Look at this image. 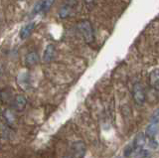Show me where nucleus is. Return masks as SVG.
Masks as SVG:
<instances>
[{"mask_svg":"<svg viewBox=\"0 0 159 158\" xmlns=\"http://www.w3.org/2000/svg\"><path fill=\"white\" fill-rule=\"evenodd\" d=\"M79 32L81 33L83 39L87 44H93L94 42V33L92 23L89 20H82L78 23Z\"/></svg>","mask_w":159,"mask_h":158,"instance_id":"1","label":"nucleus"},{"mask_svg":"<svg viewBox=\"0 0 159 158\" xmlns=\"http://www.w3.org/2000/svg\"><path fill=\"white\" fill-rule=\"evenodd\" d=\"M132 97L134 102L136 103L137 106H142L146 100V95H145V91H144V88L140 83H135L133 85L132 88Z\"/></svg>","mask_w":159,"mask_h":158,"instance_id":"2","label":"nucleus"},{"mask_svg":"<svg viewBox=\"0 0 159 158\" xmlns=\"http://www.w3.org/2000/svg\"><path fill=\"white\" fill-rule=\"evenodd\" d=\"M73 154L76 158H84L86 154V144L83 141H77L73 144Z\"/></svg>","mask_w":159,"mask_h":158,"instance_id":"3","label":"nucleus"},{"mask_svg":"<svg viewBox=\"0 0 159 158\" xmlns=\"http://www.w3.org/2000/svg\"><path fill=\"white\" fill-rule=\"evenodd\" d=\"M26 105H27V98L22 95L16 96L12 101V106L17 111H24V108L26 107Z\"/></svg>","mask_w":159,"mask_h":158,"instance_id":"4","label":"nucleus"},{"mask_svg":"<svg viewBox=\"0 0 159 158\" xmlns=\"http://www.w3.org/2000/svg\"><path fill=\"white\" fill-rule=\"evenodd\" d=\"M148 82L154 91L159 92V69H154L150 72L148 77Z\"/></svg>","mask_w":159,"mask_h":158,"instance_id":"5","label":"nucleus"},{"mask_svg":"<svg viewBox=\"0 0 159 158\" xmlns=\"http://www.w3.org/2000/svg\"><path fill=\"white\" fill-rule=\"evenodd\" d=\"M55 56H56V47L52 44H50L46 47L44 51V55H43V60L45 62H51L54 60Z\"/></svg>","mask_w":159,"mask_h":158,"instance_id":"6","label":"nucleus"},{"mask_svg":"<svg viewBox=\"0 0 159 158\" xmlns=\"http://www.w3.org/2000/svg\"><path fill=\"white\" fill-rule=\"evenodd\" d=\"M35 27H36V23H35V22H30V23L27 24V25H25L21 29V31H20V38H21V39L28 38L32 34Z\"/></svg>","mask_w":159,"mask_h":158,"instance_id":"7","label":"nucleus"},{"mask_svg":"<svg viewBox=\"0 0 159 158\" xmlns=\"http://www.w3.org/2000/svg\"><path fill=\"white\" fill-rule=\"evenodd\" d=\"M39 63V55L36 52H30L25 57V64L28 67H33Z\"/></svg>","mask_w":159,"mask_h":158,"instance_id":"8","label":"nucleus"},{"mask_svg":"<svg viewBox=\"0 0 159 158\" xmlns=\"http://www.w3.org/2000/svg\"><path fill=\"white\" fill-rule=\"evenodd\" d=\"M3 117L9 125H14L16 123L17 118L15 116V113L12 110H5L3 111Z\"/></svg>","mask_w":159,"mask_h":158,"instance_id":"9","label":"nucleus"},{"mask_svg":"<svg viewBox=\"0 0 159 158\" xmlns=\"http://www.w3.org/2000/svg\"><path fill=\"white\" fill-rule=\"evenodd\" d=\"M72 9H73V7H71L70 5H68V4H65V5H63V6L61 7V9H60V11H59V16L61 17L62 19H66V18H68L70 15H71Z\"/></svg>","mask_w":159,"mask_h":158,"instance_id":"10","label":"nucleus"},{"mask_svg":"<svg viewBox=\"0 0 159 158\" xmlns=\"http://www.w3.org/2000/svg\"><path fill=\"white\" fill-rule=\"evenodd\" d=\"M41 1H42V13H45L52 7L55 0H41Z\"/></svg>","mask_w":159,"mask_h":158,"instance_id":"11","label":"nucleus"},{"mask_svg":"<svg viewBox=\"0 0 159 158\" xmlns=\"http://www.w3.org/2000/svg\"><path fill=\"white\" fill-rule=\"evenodd\" d=\"M84 1L89 7H92V6L94 5V0H84Z\"/></svg>","mask_w":159,"mask_h":158,"instance_id":"12","label":"nucleus"},{"mask_svg":"<svg viewBox=\"0 0 159 158\" xmlns=\"http://www.w3.org/2000/svg\"><path fill=\"white\" fill-rule=\"evenodd\" d=\"M66 158H71V157H66Z\"/></svg>","mask_w":159,"mask_h":158,"instance_id":"13","label":"nucleus"}]
</instances>
